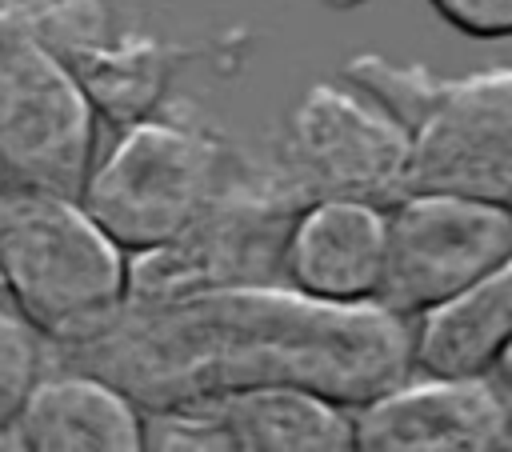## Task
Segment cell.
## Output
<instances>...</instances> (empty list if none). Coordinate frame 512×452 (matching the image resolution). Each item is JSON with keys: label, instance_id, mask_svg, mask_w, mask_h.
Segmentation results:
<instances>
[{"label": "cell", "instance_id": "5b68a950", "mask_svg": "<svg viewBox=\"0 0 512 452\" xmlns=\"http://www.w3.org/2000/svg\"><path fill=\"white\" fill-rule=\"evenodd\" d=\"M96 124L72 72L28 32L16 4L0 28V192L80 196Z\"/></svg>", "mask_w": 512, "mask_h": 452}, {"label": "cell", "instance_id": "d6986e66", "mask_svg": "<svg viewBox=\"0 0 512 452\" xmlns=\"http://www.w3.org/2000/svg\"><path fill=\"white\" fill-rule=\"evenodd\" d=\"M504 448H508V452H512V436H508V444H504Z\"/></svg>", "mask_w": 512, "mask_h": 452}, {"label": "cell", "instance_id": "ba28073f", "mask_svg": "<svg viewBox=\"0 0 512 452\" xmlns=\"http://www.w3.org/2000/svg\"><path fill=\"white\" fill-rule=\"evenodd\" d=\"M20 12L28 32L72 72L96 120L112 128L160 112L176 72L204 52L124 24L104 0H20Z\"/></svg>", "mask_w": 512, "mask_h": 452}, {"label": "cell", "instance_id": "52a82bcc", "mask_svg": "<svg viewBox=\"0 0 512 452\" xmlns=\"http://www.w3.org/2000/svg\"><path fill=\"white\" fill-rule=\"evenodd\" d=\"M504 260H512L508 204L404 192L384 208V276L376 300L412 320Z\"/></svg>", "mask_w": 512, "mask_h": 452}, {"label": "cell", "instance_id": "277c9868", "mask_svg": "<svg viewBox=\"0 0 512 452\" xmlns=\"http://www.w3.org/2000/svg\"><path fill=\"white\" fill-rule=\"evenodd\" d=\"M300 192L268 156H236L228 180L168 244L128 256V296H184L208 288L280 284V256Z\"/></svg>", "mask_w": 512, "mask_h": 452}, {"label": "cell", "instance_id": "5bb4252c", "mask_svg": "<svg viewBox=\"0 0 512 452\" xmlns=\"http://www.w3.org/2000/svg\"><path fill=\"white\" fill-rule=\"evenodd\" d=\"M232 452H352V408L300 388L256 384L212 400Z\"/></svg>", "mask_w": 512, "mask_h": 452}, {"label": "cell", "instance_id": "30bf717a", "mask_svg": "<svg viewBox=\"0 0 512 452\" xmlns=\"http://www.w3.org/2000/svg\"><path fill=\"white\" fill-rule=\"evenodd\" d=\"M512 436V396L488 376H404L352 408L364 452H496Z\"/></svg>", "mask_w": 512, "mask_h": 452}, {"label": "cell", "instance_id": "9a60e30c", "mask_svg": "<svg viewBox=\"0 0 512 452\" xmlns=\"http://www.w3.org/2000/svg\"><path fill=\"white\" fill-rule=\"evenodd\" d=\"M48 364L44 340L8 308H0V448L8 452L12 420L24 404V392Z\"/></svg>", "mask_w": 512, "mask_h": 452}, {"label": "cell", "instance_id": "3957f363", "mask_svg": "<svg viewBox=\"0 0 512 452\" xmlns=\"http://www.w3.org/2000/svg\"><path fill=\"white\" fill-rule=\"evenodd\" d=\"M116 132L76 200L128 256L184 232L240 156L216 128L164 108Z\"/></svg>", "mask_w": 512, "mask_h": 452}, {"label": "cell", "instance_id": "7a4b0ae2", "mask_svg": "<svg viewBox=\"0 0 512 452\" xmlns=\"http://www.w3.org/2000/svg\"><path fill=\"white\" fill-rule=\"evenodd\" d=\"M0 292L44 348H60L128 300V252L76 196L0 192Z\"/></svg>", "mask_w": 512, "mask_h": 452}, {"label": "cell", "instance_id": "e0dca14e", "mask_svg": "<svg viewBox=\"0 0 512 452\" xmlns=\"http://www.w3.org/2000/svg\"><path fill=\"white\" fill-rule=\"evenodd\" d=\"M492 376L500 380V388L512 396V340L504 344V352L496 356V364H492Z\"/></svg>", "mask_w": 512, "mask_h": 452}, {"label": "cell", "instance_id": "7c38bea8", "mask_svg": "<svg viewBox=\"0 0 512 452\" xmlns=\"http://www.w3.org/2000/svg\"><path fill=\"white\" fill-rule=\"evenodd\" d=\"M144 412L96 372L44 364L8 432V452H140Z\"/></svg>", "mask_w": 512, "mask_h": 452}, {"label": "cell", "instance_id": "ac0fdd59", "mask_svg": "<svg viewBox=\"0 0 512 452\" xmlns=\"http://www.w3.org/2000/svg\"><path fill=\"white\" fill-rule=\"evenodd\" d=\"M12 8H16V4H0V28L12 20Z\"/></svg>", "mask_w": 512, "mask_h": 452}, {"label": "cell", "instance_id": "8992f818", "mask_svg": "<svg viewBox=\"0 0 512 452\" xmlns=\"http://www.w3.org/2000/svg\"><path fill=\"white\" fill-rule=\"evenodd\" d=\"M272 160L304 204L344 196L388 208L404 196L408 128L360 88L324 80L292 104Z\"/></svg>", "mask_w": 512, "mask_h": 452}, {"label": "cell", "instance_id": "8fae6325", "mask_svg": "<svg viewBox=\"0 0 512 452\" xmlns=\"http://www.w3.org/2000/svg\"><path fill=\"white\" fill-rule=\"evenodd\" d=\"M380 276H384L380 204L324 196L296 212L280 256V284L324 304H364L380 296Z\"/></svg>", "mask_w": 512, "mask_h": 452}, {"label": "cell", "instance_id": "ffe728a7", "mask_svg": "<svg viewBox=\"0 0 512 452\" xmlns=\"http://www.w3.org/2000/svg\"><path fill=\"white\" fill-rule=\"evenodd\" d=\"M508 208H512V204H508Z\"/></svg>", "mask_w": 512, "mask_h": 452}, {"label": "cell", "instance_id": "4fadbf2b", "mask_svg": "<svg viewBox=\"0 0 512 452\" xmlns=\"http://www.w3.org/2000/svg\"><path fill=\"white\" fill-rule=\"evenodd\" d=\"M512 340V260L412 316V372L420 376H492Z\"/></svg>", "mask_w": 512, "mask_h": 452}, {"label": "cell", "instance_id": "9c48e42d", "mask_svg": "<svg viewBox=\"0 0 512 452\" xmlns=\"http://www.w3.org/2000/svg\"><path fill=\"white\" fill-rule=\"evenodd\" d=\"M404 192L512 204V68L436 80L408 124Z\"/></svg>", "mask_w": 512, "mask_h": 452}, {"label": "cell", "instance_id": "6da1fadb", "mask_svg": "<svg viewBox=\"0 0 512 452\" xmlns=\"http://www.w3.org/2000/svg\"><path fill=\"white\" fill-rule=\"evenodd\" d=\"M48 364L104 376L140 412L300 384L348 408L412 376V320L380 300L324 304L288 284L136 300L96 332L48 348Z\"/></svg>", "mask_w": 512, "mask_h": 452}, {"label": "cell", "instance_id": "2e32d148", "mask_svg": "<svg viewBox=\"0 0 512 452\" xmlns=\"http://www.w3.org/2000/svg\"><path fill=\"white\" fill-rule=\"evenodd\" d=\"M440 20L472 40H508L512 36V0H428Z\"/></svg>", "mask_w": 512, "mask_h": 452}]
</instances>
